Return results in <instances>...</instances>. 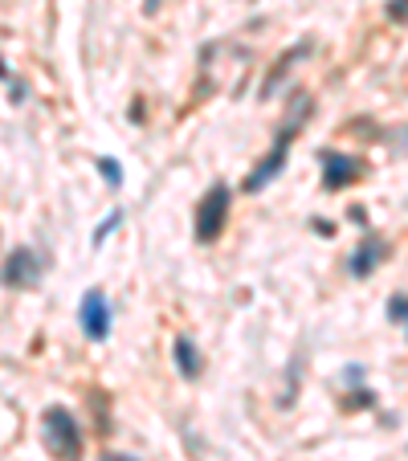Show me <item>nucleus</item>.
Returning <instances> with one entry per match:
<instances>
[{
	"mask_svg": "<svg viewBox=\"0 0 408 461\" xmlns=\"http://www.w3.org/2000/svg\"><path fill=\"white\" fill-rule=\"evenodd\" d=\"M388 17L396 21V25L404 21V0H388Z\"/></svg>",
	"mask_w": 408,
	"mask_h": 461,
	"instance_id": "nucleus-15",
	"label": "nucleus"
},
{
	"mask_svg": "<svg viewBox=\"0 0 408 461\" xmlns=\"http://www.w3.org/2000/svg\"><path fill=\"white\" fill-rule=\"evenodd\" d=\"M172 364H175V372L184 375V380H200L204 375V351L188 335H175L172 339Z\"/></svg>",
	"mask_w": 408,
	"mask_h": 461,
	"instance_id": "nucleus-8",
	"label": "nucleus"
},
{
	"mask_svg": "<svg viewBox=\"0 0 408 461\" xmlns=\"http://www.w3.org/2000/svg\"><path fill=\"white\" fill-rule=\"evenodd\" d=\"M37 432H41V445H45V453L53 461H82V453H86V432H82L78 416L69 413L66 404L41 408Z\"/></svg>",
	"mask_w": 408,
	"mask_h": 461,
	"instance_id": "nucleus-2",
	"label": "nucleus"
},
{
	"mask_svg": "<svg viewBox=\"0 0 408 461\" xmlns=\"http://www.w3.org/2000/svg\"><path fill=\"white\" fill-rule=\"evenodd\" d=\"M156 9H159V0H147V9H143V12H147V17H151V12H156Z\"/></svg>",
	"mask_w": 408,
	"mask_h": 461,
	"instance_id": "nucleus-18",
	"label": "nucleus"
},
{
	"mask_svg": "<svg viewBox=\"0 0 408 461\" xmlns=\"http://www.w3.org/2000/svg\"><path fill=\"white\" fill-rule=\"evenodd\" d=\"M306 115H311V98L302 95V103H298V115L290 111V119H286L282 127H278V139H273V147L270 152L253 164V172L241 180V193L245 196H257L265 188V184H273L278 176H282V168H286V160H290V144L302 135V123H306Z\"/></svg>",
	"mask_w": 408,
	"mask_h": 461,
	"instance_id": "nucleus-1",
	"label": "nucleus"
},
{
	"mask_svg": "<svg viewBox=\"0 0 408 461\" xmlns=\"http://www.w3.org/2000/svg\"><path fill=\"white\" fill-rule=\"evenodd\" d=\"M118 225H123V209H110L107 221H102L94 233H90V245H94V250H102V245H107V237L118 229Z\"/></svg>",
	"mask_w": 408,
	"mask_h": 461,
	"instance_id": "nucleus-10",
	"label": "nucleus"
},
{
	"mask_svg": "<svg viewBox=\"0 0 408 461\" xmlns=\"http://www.w3.org/2000/svg\"><path fill=\"white\" fill-rule=\"evenodd\" d=\"M229 212H233V188L224 180L208 184V193L196 201V217H192V233L200 245L221 241V233L229 229Z\"/></svg>",
	"mask_w": 408,
	"mask_h": 461,
	"instance_id": "nucleus-3",
	"label": "nucleus"
},
{
	"mask_svg": "<svg viewBox=\"0 0 408 461\" xmlns=\"http://www.w3.org/2000/svg\"><path fill=\"white\" fill-rule=\"evenodd\" d=\"M319 164H322V188H327V193H343V188H351L355 180L368 176V168H363L360 155L335 152V147H322Z\"/></svg>",
	"mask_w": 408,
	"mask_h": 461,
	"instance_id": "nucleus-6",
	"label": "nucleus"
},
{
	"mask_svg": "<svg viewBox=\"0 0 408 461\" xmlns=\"http://www.w3.org/2000/svg\"><path fill=\"white\" fill-rule=\"evenodd\" d=\"M392 258V245L379 233H363V241L355 245V253H351V278H371L384 261Z\"/></svg>",
	"mask_w": 408,
	"mask_h": 461,
	"instance_id": "nucleus-7",
	"label": "nucleus"
},
{
	"mask_svg": "<svg viewBox=\"0 0 408 461\" xmlns=\"http://www.w3.org/2000/svg\"><path fill=\"white\" fill-rule=\"evenodd\" d=\"M41 274H45V261L29 245H17V250H9V258L0 261V286L4 290H33L41 282Z\"/></svg>",
	"mask_w": 408,
	"mask_h": 461,
	"instance_id": "nucleus-4",
	"label": "nucleus"
},
{
	"mask_svg": "<svg viewBox=\"0 0 408 461\" xmlns=\"http://www.w3.org/2000/svg\"><path fill=\"white\" fill-rule=\"evenodd\" d=\"M314 233H319V237H335V221H319V217H314Z\"/></svg>",
	"mask_w": 408,
	"mask_h": 461,
	"instance_id": "nucleus-14",
	"label": "nucleus"
},
{
	"mask_svg": "<svg viewBox=\"0 0 408 461\" xmlns=\"http://www.w3.org/2000/svg\"><path fill=\"white\" fill-rule=\"evenodd\" d=\"M98 461H139V457H131V453H102Z\"/></svg>",
	"mask_w": 408,
	"mask_h": 461,
	"instance_id": "nucleus-17",
	"label": "nucleus"
},
{
	"mask_svg": "<svg viewBox=\"0 0 408 461\" xmlns=\"http://www.w3.org/2000/svg\"><path fill=\"white\" fill-rule=\"evenodd\" d=\"M351 392H355V396H347V400H343V408H351V413H355V408H371V404H376L371 388H351Z\"/></svg>",
	"mask_w": 408,
	"mask_h": 461,
	"instance_id": "nucleus-13",
	"label": "nucleus"
},
{
	"mask_svg": "<svg viewBox=\"0 0 408 461\" xmlns=\"http://www.w3.org/2000/svg\"><path fill=\"white\" fill-rule=\"evenodd\" d=\"M110 323H115V307H110V298L102 286H90L82 294V307H78V327L90 343H102L110 339Z\"/></svg>",
	"mask_w": 408,
	"mask_h": 461,
	"instance_id": "nucleus-5",
	"label": "nucleus"
},
{
	"mask_svg": "<svg viewBox=\"0 0 408 461\" xmlns=\"http://www.w3.org/2000/svg\"><path fill=\"white\" fill-rule=\"evenodd\" d=\"M306 54H311V41H302V45L286 49L282 58L273 62V70H270V74H265V82H262V98H270V95H273V90L282 86V78H286V74H290V66H298V62H302V58H306Z\"/></svg>",
	"mask_w": 408,
	"mask_h": 461,
	"instance_id": "nucleus-9",
	"label": "nucleus"
},
{
	"mask_svg": "<svg viewBox=\"0 0 408 461\" xmlns=\"http://www.w3.org/2000/svg\"><path fill=\"white\" fill-rule=\"evenodd\" d=\"M25 95H29V86H25V82H12V103H25Z\"/></svg>",
	"mask_w": 408,
	"mask_h": 461,
	"instance_id": "nucleus-16",
	"label": "nucleus"
},
{
	"mask_svg": "<svg viewBox=\"0 0 408 461\" xmlns=\"http://www.w3.org/2000/svg\"><path fill=\"white\" fill-rule=\"evenodd\" d=\"M388 318H392V327H404V318H408V302H404V290H396V294L388 298Z\"/></svg>",
	"mask_w": 408,
	"mask_h": 461,
	"instance_id": "nucleus-12",
	"label": "nucleus"
},
{
	"mask_svg": "<svg viewBox=\"0 0 408 461\" xmlns=\"http://www.w3.org/2000/svg\"><path fill=\"white\" fill-rule=\"evenodd\" d=\"M98 172H102L107 188H123V168H118L115 155H98Z\"/></svg>",
	"mask_w": 408,
	"mask_h": 461,
	"instance_id": "nucleus-11",
	"label": "nucleus"
}]
</instances>
